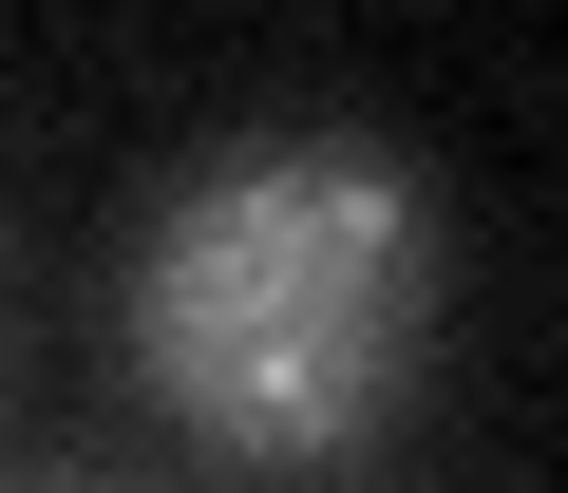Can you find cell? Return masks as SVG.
Returning <instances> with one entry per match:
<instances>
[{
	"mask_svg": "<svg viewBox=\"0 0 568 493\" xmlns=\"http://www.w3.org/2000/svg\"><path fill=\"white\" fill-rule=\"evenodd\" d=\"M436 285L455 228L398 133H227L133 228V380L246 474H342L398 436Z\"/></svg>",
	"mask_w": 568,
	"mask_h": 493,
	"instance_id": "cell-1",
	"label": "cell"
},
{
	"mask_svg": "<svg viewBox=\"0 0 568 493\" xmlns=\"http://www.w3.org/2000/svg\"><path fill=\"white\" fill-rule=\"evenodd\" d=\"M0 493H114V474H0Z\"/></svg>",
	"mask_w": 568,
	"mask_h": 493,
	"instance_id": "cell-2",
	"label": "cell"
}]
</instances>
